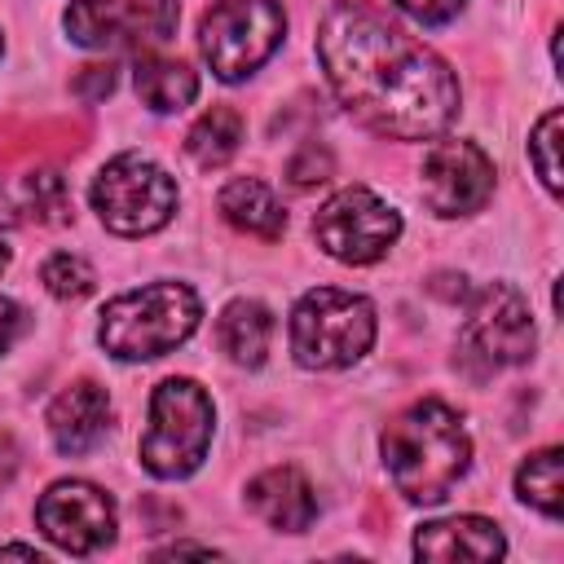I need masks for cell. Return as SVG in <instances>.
Masks as SVG:
<instances>
[{"label":"cell","mask_w":564,"mask_h":564,"mask_svg":"<svg viewBox=\"0 0 564 564\" xmlns=\"http://www.w3.org/2000/svg\"><path fill=\"white\" fill-rule=\"evenodd\" d=\"M405 18H414L419 26H441V22H449V18H458V9L467 4V0H392Z\"/></svg>","instance_id":"25"},{"label":"cell","mask_w":564,"mask_h":564,"mask_svg":"<svg viewBox=\"0 0 564 564\" xmlns=\"http://www.w3.org/2000/svg\"><path fill=\"white\" fill-rule=\"evenodd\" d=\"M286 35L278 0H216L198 22V48L216 79L238 84L256 75Z\"/></svg>","instance_id":"6"},{"label":"cell","mask_w":564,"mask_h":564,"mask_svg":"<svg viewBox=\"0 0 564 564\" xmlns=\"http://www.w3.org/2000/svg\"><path fill=\"white\" fill-rule=\"evenodd\" d=\"M40 282L48 286V295L57 300H84L93 286H97V273L84 256L75 251H53L44 264H40Z\"/></svg>","instance_id":"21"},{"label":"cell","mask_w":564,"mask_h":564,"mask_svg":"<svg viewBox=\"0 0 564 564\" xmlns=\"http://www.w3.org/2000/svg\"><path fill=\"white\" fill-rule=\"evenodd\" d=\"M560 123H564V115L560 110H546L538 119L533 137H529V159H533L546 194H560Z\"/></svg>","instance_id":"22"},{"label":"cell","mask_w":564,"mask_h":564,"mask_svg":"<svg viewBox=\"0 0 564 564\" xmlns=\"http://www.w3.org/2000/svg\"><path fill=\"white\" fill-rule=\"evenodd\" d=\"M216 339L238 366H260L273 339V313L260 300H229L216 317Z\"/></svg>","instance_id":"17"},{"label":"cell","mask_w":564,"mask_h":564,"mask_svg":"<svg viewBox=\"0 0 564 564\" xmlns=\"http://www.w3.org/2000/svg\"><path fill=\"white\" fill-rule=\"evenodd\" d=\"M317 62L339 106L379 137L427 141L458 115L454 70L361 0H344L322 18Z\"/></svg>","instance_id":"1"},{"label":"cell","mask_w":564,"mask_h":564,"mask_svg":"<svg viewBox=\"0 0 564 564\" xmlns=\"http://www.w3.org/2000/svg\"><path fill=\"white\" fill-rule=\"evenodd\" d=\"M13 220H18V212H13V198L0 189V229H9Z\"/></svg>","instance_id":"30"},{"label":"cell","mask_w":564,"mask_h":564,"mask_svg":"<svg viewBox=\"0 0 564 564\" xmlns=\"http://www.w3.org/2000/svg\"><path fill=\"white\" fill-rule=\"evenodd\" d=\"M13 471H18V445L9 432H0V489L13 480Z\"/></svg>","instance_id":"28"},{"label":"cell","mask_w":564,"mask_h":564,"mask_svg":"<svg viewBox=\"0 0 564 564\" xmlns=\"http://www.w3.org/2000/svg\"><path fill=\"white\" fill-rule=\"evenodd\" d=\"M313 238L339 264H375L401 238V216L375 189L348 185L322 203L313 216Z\"/></svg>","instance_id":"9"},{"label":"cell","mask_w":564,"mask_h":564,"mask_svg":"<svg viewBox=\"0 0 564 564\" xmlns=\"http://www.w3.org/2000/svg\"><path fill=\"white\" fill-rule=\"evenodd\" d=\"M26 207L44 225H62L70 216V189L57 172H31L26 176Z\"/></svg>","instance_id":"23"},{"label":"cell","mask_w":564,"mask_h":564,"mask_svg":"<svg viewBox=\"0 0 564 564\" xmlns=\"http://www.w3.org/2000/svg\"><path fill=\"white\" fill-rule=\"evenodd\" d=\"M533 344H538V335H533L529 304L511 282H489L467 304V317H463V330H458V352L467 361H476L485 375L529 361Z\"/></svg>","instance_id":"10"},{"label":"cell","mask_w":564,"mask_h":564,"mask_svg":"<svg viewBox=\"0 0 564 564\" xmlns=\"http://www.w3.org/2000/svg\"><path fill=\"white\" fill-rule=\"evenodd\" d=\"M106 427H110V397H106V388H97L88 379L62 388L48 405V436L70 458L88 454L106 436Z\"/></svg>","instance_id":"13"},{"label":"cell","mask_w":564,"mask_h":564,"mask_svg":"<svg viewBox=\"0 0 564 564\" xmlns=\"http://www.w3.org/2000/svg\"><path fill=\"white\" fill-rule=\"evenodd\" d=\"M242 132H247V123H242V115L234 106H212L185 132V150H189V159L198 167H220V163H229L238 154Z\"/></svg>","instance_id":"19"},{"label":"cell","mask_w":564,"mask_h":564,"mask_svg":"<svg viewBox=\"0 0 564 564\" xmlns=\"http://www.w3.org/2000/svg\"><path fill=\"white\" fill-rule=\"evenodd\" d=\"M383 463L405 502H441L463 480L471 463V441L463 414L436 397L405 405L383 427Z\"/></svg>","instance_id":"2"},{"label":"cell","mask_w":564,"mask_h":564,"mask_svg":"<svg viewBox=\"0 0 564 564\" xmlns=\"http://www.w3.org/2000/svg\"><path fill=\"white\" fill-rule=\"evenodd\" d=\"M414 555L419 560H502L507 538L494 520L485 516H449L432 520L414 533Z\"/></svg>","instance_id":"15"},{"label":"cell","mask_w":564,"mask_h":564,"mask_svg":"<svg viewBox=\"0 0 564 564\" xmlns=\"http://www.w3.org/2000/svg\"><path fill=\"white\" fill-rule=\"evenodd\" d=\"M560 463H564V454L551 445V449L529 454V458L516 467V494H520V502H529V507L542 511L546 520L560 516Z\"/></svg>","instance_id":"20"},{"label":"cell","mask_w":564,"mask_h":564,"mask_svg":"<svg viewBox=\"0 0 564 564\" xmlns=\"http://www.w3.org/2000/svg\"><path fill=\"white\" fill-rule=\"evenodd\" d=\"M9 269V247H0V273Z\"/></svg>","instance_id":"32"},{"label":"cell","mask_w":564,"mask_h":564,"mask_svg":"<svg viewBox=\"0 0 564 564\" xmlns=\"http://www.w3.org/2000/svg\"><path fill=\"white\" fill-rule=\"evenodd\" d=\"M203 304L185 282H150L101 308L97 339L115 361H150L181 348L198 330Z\"/></svg>","instance_id":"3"},{"label":"cell","mask_w":564,"mask_h":564,"mask_svg":"<svg viewBox=\"0 0 564 564\" xmlns=\"http://www.w3.org/2000/svg\"><path fill=\"white\" fill-rule=\"evenodd\" d=\"M62 22L79 48L137 53L172 40L181 22V4L176 0H70Z\"/></svg>","instance_id":"8"},{"label":"cell","mask_w":564,"mask_h":564,"mask_svg":"<svg viewBox=\"0 0 564 564\" xmlns=\"http://www.w3.org/2000/svg\"><path fill=\"white\" fill-rule=\"evenodd\" d=\"M167 555H198V560H216L220 551H212V546H194V542H176V546L154 551V560H167Z\"/></svg>","instance_id":"29"},{"label":"cell","mask_w":564,"mask_h":564,"mask_svg":"<svg viewBox=\"0 0 564 564\" xmlns=\"http://www.w3.org/2000/svg\"><path fill=\"white\" fill-rule=\"evenodd\" d=\"M216 207H220V216H225L234 229H242V234H251V238H264V242H278L282 229H286V212H282L278 194H273L260 176H238V181H229V185L220 189Z\"/></svg>","instance_id":"16"},{"label":"cell","mask_w":564,"mask_h":564,"mask_svg":"<svg viewBox=\"0 0 564 564\" xmlns=\"http://www.w3.org/2000/svg\"><path fill=\"white\" fill-rule=\"evenodd\" d=\"M212 397L194 379H163L150 397V423L137 445L141 467L159 480H181L203 467L212 445Z\"/></svg>","instance_id":"5"},{"label":"cell","mask_w":564,"mask_h":564,"mask_svg":"<svg viewBox=\"0 0 564 564\" xmlns=\"http://www.w3.org/2000/svg\"><path fill=\"white\" fill-rule=\"evenodd\" d=\"M419 189L436 216H471L494 194V163L476 141H436L423 154Z\"/></svg>","instance_id":"12"},{"label":"cell","mask_w":564,"mask_h":564,"mask_svg":"<svg viewBox=\"0 0 564 564\" xmlns=\"http://www.w3.org/2000/svg\"><path fill=\"white\" fill-rule=\"evenodd\" d=\"M176 181L145 154H115L93 181V212L110 234L141 238L172 220L176 212Z\"/></svg>","instance_id":"7"},{"label":"cell","mask_w":564,"mask_h":564,"mask_svg":"<svg viewBox=\"0 0 564 564\" xmlns=\"http://www.w3.org/2000/svg\"><path fill=\"white\" fill-rule=\"evenodd\" d=\"M375 304L339 286H313L291 308V352L304 370H339L370 352Z\"/></svg>","instance_id":"4"},{"label":"cell","mask_w":564,"mask_h":564,"mask_svg":"<svg viewBox=\"0 0 564 564\" xmlns=\"http://www.w3.org/2000/svg\"><path fill=\"white\" fill-rule=\"evenodd\" d=\"M330 167H335V159H330L326 145H300L291 154V163H286V176H291L295 189H308V185L330 181Z\"/></svg>","instance_id":"24"},{"label":"cell","mask_w":564,"mask_h":564,"mask_svg":"<svg viewBox=\"0 0 564 564\" xmlns=\"http://www.w3.org/2000/svg\"><path fill=\"white\" fill-rule=\"evenodd\" d=\"M0 555H18V560H40V551H35V546H18V542H13V546H0Z\"/></svg>","instance_id":"31"},{"label":"cell","mask_w":564,"mask_h":564,"mask_svg":"<svg viewBox=\"0 0 564 564\" xmlns=\"http://www.w3.org/2000/svg\"><path fill=\"white\" fill-rule=\"evenodd\" d=\"M22 326H26L22 304H18V300H9V295H0V352H9V344L22 335Z\"/></svg>","instance_id":"26"},{"label":"cell","mask_w":564,"mask_h":564,"mask_svg":"<svg viewBox=\"0 0 564 564\" xmlns=\"http://www.w3.org/2000/svg\"><path fill=\"white\" fill-rule=\"evenodd\" d=\"M35 524L66 555H93L115 542V502L88 480H57L40 494Z\"/></svg>","instance_id":"11"},{"label":"cell","mask_w":564,"mask_h":564,"mask_svg":"<svg viewBox=\"0 0 564 564\" xmlns=\"http://www.w3.org/2000/svg\"><path fill=\"white\" fill-rule=\"evenodd\" d=\"M0 53H4V40H0Z\"/></svg>","instance_id":"33"},{"label":"cell","mask_w":564,"mask_h":564,"mask_svg":"<svg viewBox=\"0 0 564 564\" xmlns=\"http://www.w3.org/2000/svg\"><path fill=\"white\" fill-rule=\"evenodd\" d=\"M247 507L278 533H304L317 520V494L300 467H269L247 485Z\"/></svg>","instance_id":"14"},{"label":"cell","mask_w":564,"mask_h":564,"mask_svg":"<svg viewBox=\"0 0 564 564\" xmlns=\"http://www.w3.org/2000/svg\"><path fill=\"white\" fill-rule=\"evenodd\" d=\"M75 88H79L88 101H93V97H106V93L115 88V66H110V62H106V66H84V75H79Z\"/></svg>","instance_id":"27"},{"label":"cell","mask_w":564,"mask_h":564,"mask_svg":"<svg viewBox=\"0 0 564 564\" xmlns=\"http://www.w3.org/2000/svg\"><path fill=\"white\" fill-rule=\"evenodd\" d=\"M132 84H137V97L154 110V115H172V110H185L194 97H198V75L185 66V62H172V57H137L132 66Z\"/></svg>","instance_id":"18"}]
</instances>
